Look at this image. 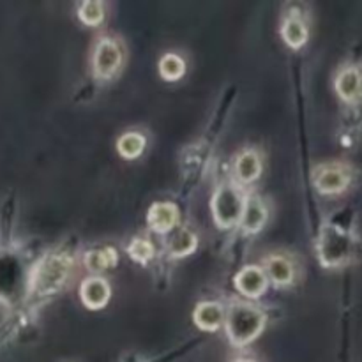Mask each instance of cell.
I'll use <instances>...</instances> for the list:
<instances>
[{"label": "cell", "mask_w": 362, "mask_h": 362, "mask_svg": "<svg viewBox=\"0 0 362 362\" xmlns=\"http://www.w3.org/2000/svg\"><path fill=\"white\" fill-rule=\"evenodd\" d=\"M127 251H129L131 258L140 264H147L151 258H154V246L147 239H133Z\"/></svg>", "instance_id": "cell-21"}, {"label": "cell", "mask_w": 362, "mask_h": 362, "mask_svg": "<svg viewBox=\"0 0 362 362\" xmlns=\"http://www.w3.org/2000/svg\"><path fill=\"white\" fill-rule=\"evenodd\" d=\"M83 264L88 271L101 272L113 267L117 264V251L113 247H101V250H92L85 255Z\"/></svg>", "instance_id": "cell-16"}, {"label": "cell", "mask_w": 362, "mask_h": 362, "mask_svg": "<svg viewBox=\"0 0 362 362\" xmlns=\"http://www.w3.org/2000/svg\"><path fill=\"white\" fill-rule=\"evenodd\" d=\"M235 362H255V361H251V359H239V361H235Z\"/></svg>", "instance_id": "cell-22"}, {"label": "cell", "mask_w": 362, "mask_h": 362, "mask_svg": "<svg viewBox=\"0 0 362 362\" xmlns=\"http://www.w3.org/2000/svg\"><path fill=\"white\" fill-rule=\"evenodd\" d=\"M193 320L202 331H218L225 322V311L219 303L214 300H205L197 306L193 313Z\"/></svg>", "instance_id": "cell-11"}, {"label": "cell", "mask_w": 362, "mask_h": 362, "mask_svg": "<svg viewBox=\"0 0 362 362\" xmlns=\"http://www.w3.org/2000/svg\"><path fill=\"white\" fill-rule=\"evenodd\" d=\"M78 16L85 25H99L105 18V4L99 0H87L78 7Z\"/></svg>", "instance_id": "cell-20"}, {"label": "cell", "mask_w": 362, "mask_h": 362, "mask_svg": "<svg viewBox=\"0 0 362 362\" xmlns=\"http://www.w3.org/2000/svg\"><path fill=\"white\" fill-rule=\"evenodd\" d=\"M262 172L260 156L255 151H246L237 158L235 161V177L239 182L250 184L255 179H258Z\"/></svg>", "instance_id": "cell-15"}, {"label": "cell", "mask_w": 362, "mask_h": 362, "mask_svg": "<svg viewBox=\"0 0 362 362\" xmlns=\"http://www.w3.org/2000/svg\"><path fill=\"white\" fill-rule=\"evenodd\" d=\"M233 281H235L237 290L251 299H258L267 290V274L257 265H247L240 269Z\"/></svg>", "instance_id": "cell-7"}, {"label": "cell", "mask_w": 362, "mask_h": 362, "mask_svg": "<svg viewBox=\"0 0 362 362\" xmlns=\"http://www.w3.org/2000/svg\"><path fill=\"white\" fill-rule=\"evenodd\" d=\"M197 244H198L197 235H194L191 230L182 228L172 237V240H170L168 244V251L170 255L175 258L187 257V255H191L194 250H197Z\"/></svg>", "instance_id": "cell-17"}, {"label": "cell", "mask_w": 362, "mask_h": 362, "mask_svg": "<svg viewBox=\"0 0 362 362\" xmlns=\"http://www.w3.org/2000/svg\"><path fill=\"white\" fill-rule=\"evenodd\" d=\"M313 180L320 193H341L350 184V170L341 163H327L315 170Z\"/></svg>", "instance_id": "cell-6"}, {"label": "cell", "mask_w": 362, "mask_h": 362, "mask_svg": "<svg viewBox=\"0 0 362 362\" xmlns=\"http://www.w3.org/2000/svg\"><path fill=\"white\" fill-rule=\"evenodd\" d=\"M212 216L219 228H232L240 223L244 211V198L232 184H221L212 197Z\"/></svg>", "instance_id": "cell-4"}, {"label": "cell", "mask_w": 362, "mask_h": 362, "mask_svg": "<svg viewBox=\"0 0 362 362\" xmlns=\"http://www.w3.org/2000/svg\"><path fill=\"white\" fill-rule=\"evenodd\" d=\"M80 297L88 310H101L112 297V288L103 278H88L81 283Z\"/></svg>", "instance_id": "cell-8"}, {"label": "cell", "mask_w": 362, "mask_h": 362, "mask_svg": "<svg viewBox=\"0 0 362 362\" xmlns=\"http://www.w3.org/2000/svg\"><path fill=\"white\" fill-rule=\"evenodd\" d=\"M336 90L345 101H354L362 92V73L359 67L350 66L336 76Z\"/></svg>", "instance_id": "cell-12"}, {"label": "cell", "mask_w": 362, "mask_h": 362, "mask_svg": "<svg viewBox=\"0 0 362 362\" xmlns=\"http://www.w3.org/2000/svg\"><path fill=\"white\" fill-rule=\"evenodd\" d=\"M145 148V136L136 131H129V133H124L122 136L117 141V151L120 152V156L126 159H134L144 152Z\"/></svg>", "instance_id": "cell-18"}, {"label": "cell", "mask_w": 362, "mask_h": 362, "mask_svg": "<svg viewBox=\"0 0 362 362\" xmlns=\"http://www.w3.org/2000/svg\"><path fill=\"white\" fill-rule=\"evenodd\" d=\"M148 225L154 232L166 233L179 221V209L170 202H158L148 209Z\"/></svg>", "instance_id": "cell-10"}, {"label": "cell", "mask_w": 362, "mask_h": 362, "mask_svg": "<svg viewBox=\"0 0 362 362\" xmlns=\"http://www.w3.org/2000/svg\"><path fill=\"white\" fill-rule=\"evenodd\" d=\"M264 311L246 303L232 304L226 313V334L235 346H244L257 339L265 327Z\"/></svg>", "instance_id": "cell-1"}, {"label": "cell", "mask_w": 362, "mask_h": 362, "mask_svg": "<svg viewBox=\"0 0 362 362\" xmlns=\"http://www.w3.org/2000/svg\"><path fill=\"white\" fill-rule=\"evenodd\" d=\"M356 240L346 230L336 225H325L318 237V257L325 267L346 264L354 255Z\"/></svg>", "instance_id": "cell-3"}, {"label": "cell", "mask_w": 362, "mask_h": 362, "mask_svg": "<svg viewBox=\"0 0 362 362\" xmlns=\"http://www.w3.org/2000/svg\"><path fill=\"white\" fill-rule=\"evenodd\" d=\"M265 274L274 281L278 286H288L296 278V269H293L292 262L281 255H271L265 260Z\"/></svg>", "instance_id": "cell-13"}, {"label": "cell", "mask_w": 362, "mask_h": 362, "mask_svg": "<svg viewBox=\"0 0 362 362\" xmlns=\"http://www.w3.org/2000/svg\"><path fill=\"white\" fill-rule=\"evenodd\" d=\"M71 269H73V258L69 255H49L46 257L32 276V292L37 296H49L62 288L66 279L69 278Z\"/></svg>", "instance_id": "cell-2"}, {"label": "cell", "mask_w": 362, "mask_h": 362, "mask_svg": "<svg viewBox=\"0 0 362 362\" xmlns=\"http://www.w3.org/2000/svg\"><path fill=\"white\" fill-rule=\"evenodd\" d=\"M159 71H161V76L168 81H175L179 78H182L184 71H186V64L175 53H166L163 55V59L159 60Z\"/></svg>", "instance_id": "cell-19"}, {"label": "cell", "mask_w": 362, "mask_h": 362, "mask_svg": "<svg viewBox=\"0 0 362 362\" xmlns=\"http://www.w3.org/2000/svg\"><path fill=\"white\" fill-rule=\"evenodd\" d=\"M122 46L112 37H101L94 48L92 69H94V74L98 78L108 80L119 71V67L122 66Z\"/></svg>", "instance_id": "cell-5"}, {"label": "cell", "mask_w": 362, "mask_h": 362, "mask_svg": "<svg viewBox=\"0 0 362 362\" xmlns=\"http://www.w3.org/2000/svg\"><path fill=\"white\" fill-rule=\"evenodd\" d=\"M267 207L258 197H247L244 200L243 218H240V226L246 233H257L264 228L267 223Z\"/></svg>", "instance_id": "cell-9"}, {"label": "cell", "mask_w": 362, "mask_h": 362, "mask_svg": "<svg viewBox=\"0 0 362 362\" xmlns=\"http://www.w3.org/2000/svg\"><path fill=\"white\" fill-rule=\"evenodd\" d=\"M281 35L290 48H300L308 41V25L297 14H290L281 23Z\"/></svg>", "instance_id": "cell-14"}]
</instances>
